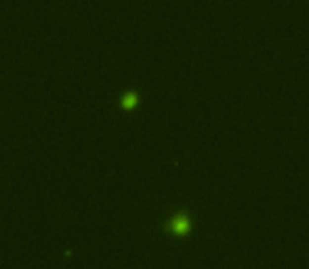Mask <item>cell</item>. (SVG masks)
I'll return each mask as SVG.
<instances>
[{
  "instance_id": "7a4b0ae2",
  "label": "cell",
  "mask_w": 309,
  "mask_h": 269,
  "mask_svg": "<svg viewBox=\"0 0 309 269\" xmlns=\"http://www.w3.org/2000/svg\"><path fill=\"white\" fill-rule=\"evenodd\" d=\"M120 105H122V109H132V107H137V105H139V95H137L135 90L124 92L122 99H120Z\"/></svg>"
},
{
  "instance_id": "6da1fadb",
  "label": "cell",
  "mask_w": 309,
  "mask_h": 269,
  "mask_svg": "<svg viewBox=\"0 0 309 269\" xmlns=\"http://www.w3.org/2000/svg\"><path fill=\"white\" fill-rule=\"evenodd\" d=\"M166 229H169L171 233H175V235H185V233H189V229H191L189 215H187V213H177V215H175L171 221H169Z\"/></svg>"
}]
</instances>
